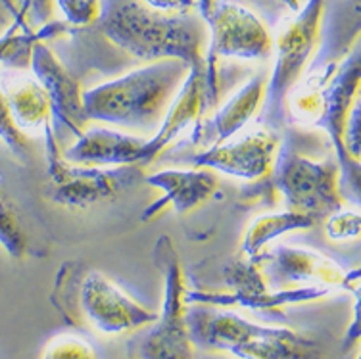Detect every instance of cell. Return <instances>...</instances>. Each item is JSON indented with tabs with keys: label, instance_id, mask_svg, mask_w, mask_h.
Segmentation results:
<instances>
[{
	"label": "cell",
	"instance_id": "1",
	"mask_svg": "<svg viewBox=\"0 0 361 359\" xmlns=\"http://www.w3.org/2000/svg\"><path fill=\"white\" fill-rule=\"evenodd\" d=\"M360 87L361 50L360 42H355L354 50H348L342 58L312 66L286 100V123L325 131L341 164L342 177L354 185L355 193L360 188V166L348 159L342 135L350 111L360 102Z\"/></svg>",
	"mask_w": 361,
	"mask_h": 359
},
{
	"label": "cell",
	"instance_id": "2",
	"mask_svg": "<svg viewBox=\"0 0 361 359\" xmlns=\"http://www.w3.org/2000/svg\"><path fill=\"white\" fill-rule=\"evenodd\" d=\"M187 73V66L177 60L145 63L126 75L85 89V114L89 121L121 131H156Z\"/></svg>",
	"mask_w": 361,
	"mask_h": 359
},
{
	"label": "cell",
	"instance_id": "3",
	"mask_svg": "<svg viewBox=\"0 0 361 359\" xmlns=\"http://www.w3.org/2000/svg\"><path fill=\"white\" fill-rule=\"evenodd\" d=\"M106 39L140 62L177 60L206 68L208 29L190 14H161L140 2H123L100 20Z\"/></svg>",
	"mask_w": 361,
	"mask_h": 359
},
{
	"label": "cell",
	"instance_id": "4",
	"mask_svg": "<svg viewBox=\"0 0 361 359\" xmlns=\"http://www.w3.org/2000/svg\"><path fill=\"white\" fill-rule=\"evenodd\" d=\"M52 304L71 325L102 336L142 331L158 317V311L137 302L110 276L77 262L62 265L54 281Z\"/></svg>",
	"mask_w": 361,
	"mask_h": 359
},
{
	"label": "cell",
	"instance_id": "5",
	"mask_svg": "<svg viewBox=\"0 0 361 359\" xmlns=\"http://www.w3.org/2000/svg\"><path fill=\"white\" fill-rule=\"evenodd\" d=\"M188 329L196 348L235 359H319L315 340L288 327L262 325L227 308L188 304Z\"/></svg>",
	"mask_w": 361,
	"mask_h": 359
},
{
	"label": "cell",
	"instance_id": "6",
	"mask_svg": "<svg viewBox=\"0 0 361 359\" xmlns=\"http://www.w3.org/2000/svg\"><path fill=\"white\" fill-rule=\"evenodd\" d=\"M294 18L286 20L273 37L275 66L265 81L264 108L259 121L269 131H283L286 127V100L313 66L321 42V29L325 20V0H307Z\"/></svg>",
	"mask_w": 361,
	"mask_h": 359
},
{
	"label": "cell",
	"instance_id": "7",
	"mask_svg": "<svg viewBox=\"0 0 361 359\" xmlns=\"http://www.w3.org/2000/svg\"><path fill=\"white\" fill-rule=\"evenodd\" d=\"M152 260L164 279V302L145 339L139 340L137 355L139 359H196L187 319V276L171 236L164 235L156 241Z\"/></svg>",
	"mask_w": 361,
	"mask_h": 359
},
{
	"label": "cell",
	"instance_id": "8",
	"mask_svg": "<svg viewBox=\"0 0 361 359\" xmlns=\"http://www.w3.org/2000/svg\"><path fill=\"white\" fill-rule=\"evenodd\" d=\"M271 188L285 202L286 209L325 219L346 206L342 196V169L338 159L310 158L288 142H281L269 173Z\"/></svg>",
	"mask_w": 361,
	"mask_h": 359
},
{
	"label": "cell",
	"instance_id": "9",
	"mask_svg": "<svg viewBox=\"0 0 361 359\" xmlns=\"http://www.w3.org/2000/svg\"><path fill=\"white\" fill-rule=\"evenodd\" d=\"M47 154V196L52 204L73 209L97 206L114 200L140 177L139 166H119L106 169L97 166H79L62 158L52 127L42 133Z\"/></svg>",
	"mask_w": 361,
	"mask_h": 359
},
{
	"label": "cell",
	"instance_id": "10",
	"mask_svg": "<svg viewBox=\"0 0 361 359\" xmlns=\"http://www.w3.org/2000/svg\"><path fill=\"white\" fill-rule=\"evenodd\" d=\"M206 29L208 42L204 81L209 108H214L221 92L219 60H264L273 52V35L252 10L235 2H219L206 21Z\"/></svg>",
	"mask_w": 361,
	"mask_h": 359
},
{
	"label": "cell",
	"instance_id": "11",
	"mask_svg": "<svg viewBox=\"0 0 361 359\" xmlns=\"http://www.w3.org/2000/svg\"><path fill=\"white\" fill-rule=\"evenodd\" d=\"M250 260L257 263L265 284L273 291L321 286L334 292H360V269L346 271L325 254L304 246H269Z\"/></svg>",
	"mask_w": 361,
	"mask_h": 359
},
{
	"label": "cell",
	"instance_id": "12",
	"mask_svg": "<svg viewBox=\"0 0 361 359\" xmlns=\"http://www.w3.org/2000/svg\"><path fill=\"white\" fill-rule=\"evenodd\" d=\"M29 66L33 69V77L49 95L52 111L50 127L58 145L62 146L63 140H75L90 123L83 106L85 89L44 41L33 42Z\"/></svg>",
	"mask_w": 361,
	"mask_h": 359
},
{
	"label": "cell",
	"instance_id": "13",
	"mask_svg": "<svg viewBox=\"0 0 361 359\" xmlns=\"http://www.w3.org/2000/svg\"><path fill=\"white\" fill-rule=\"evenodd\" d=\"M279 146V133L264 127L243 137L229 138L221 145L206 146L204 150L196 152L190 162L195 167H204L236 179L259 181L269 177Z\"/></svg>",
	"mask_w": 361,
	"mask_h": 359
},
{
	"label": "cell",
	"instance_id": "14",
	"mask_svg": "<svg viewBox=\"0 0 361 359\" xmlns=\"http://www.w3.org/2000/svg\"><path fill=\"white\" fill-rule=\"evenodd\" d=\"M208 110L209 102L206 95L204 69L188 68L187 77L169 104L160 127L154 131L152 137L146 138L140 148L139 166H148L154 159L160 158L183 133L200 123L202 116Z\"/></svg>",
	"mask_w": 361,
	"mask_h": 359
},
{
	"label": "cell",
	"instance_id": "15",
	"mask_svg": "<svg viewBox=\"0 0 361 359\" xmlns=\"http://www.w3.org/2000/svg\"><path fill=\"white\" fill-rule=\"evenodd\" d=\"M146 185L161 190V196L154 200L140 215L142 221H150L169 207L175 214H188L214 198L219 188L216 171L204 167L192 169H161L145 177Z\"/></svg>",
	"mask_w": 361,
	"mask_h": 359
},
{
	"label": "cell",
	"instance_id": "16",
	"mask_svg": "<svg viewBox=\"0 0 361 359\" xmlns=\"http://www.w3.org/2000/svg\"><path fill=\"white\" fill-rule=\"evenodd\" d=\"M146 138L121 129L87 127L71 145L63 146L62 158L79 166H139L140 148Z\"/></svg>",
	"mask_w": 361,
	"mask_h": 359
},
{
	"label": "cell",
	"instance_id": "17",
	"mask_svg": "<svg viewBox=\"0 0 361 359\" xmlns=\"http://www.w3.org/2000/svg\"><path fill=\"white\" fill-rule=\"evenodd\" d=\"M264 100L265 79L262 75L252 77L208 121H200L196 125L192 142L204 145L206 148L236 137L262 111Z\"/></svg>",
	"mask_w": 361,
	"mask_h": 359
},
{
	"label": "cell",
	"instance_id": "18",
	"mask_svg": "<svg viewBox=\"0 0 361 359\" xmlns=\"http://www.w3.org/2000/svg\"><path fill=\"white\" fill-rule=\"evenodd\" d=\"M0 87L16 123L25 133H44L50 127V100L47 90L33 75L6 73L0 77Z\"/></svg>",
	"mask_w": 361,
	"mask_h": 359
},
{
	"label": "cell",
	"instance_id": "19",
	"mask_svg": "<svg viewBox=\"0 0 361 359\" xmlns=\"http://www.w3.org/2000/svg\"><path fill=\"white\" fill-rule=\"evenodd\" d=\"M319 223L313 215L294 212V209H281V212H271V214L257 215L256 219L248 223L243 236V256L256 257L265 248L273 246V242L281 236L307 231Z\"/></svg>",
	"mask_w": 361,
	"mask_h": 359
},
{
	"label": "cell",
	"instance_id": "20",
	"mask_svg": "<svg viewBox=\"0 0 361 359\" xmlns=\"http://www.w3.org/2000/svg\"><path fill=\"white\" fill-rule=\"evenodd\" d=\"M63 31H66V23H56V21H50L47 25H42L41 29L29 28L27 21L23 20L20 14H16L14 23L4 31V35H0V63L6 62L20 66L16 62L18 56H23L29 60L33 42L47 41V39H52Z\"/></svg>",
	"mask_w": 361,
	"mask_h": 359
},
{
	"label": "cell",
	"instance_id": "21",
	"mask_svg": "<svg viewBox=\"0 0 361 359\" xmlns=\"http://www.w3.org/2000/svg\"><path fill=\"white\" fill-rule=\"evenodd\" d=\"M0 246L14 260L25 257L29 248L27 233L21 227L18 212L2 194H0Z\"/></svg>",
	"mask_w": 361,
	"mask_h": 359
},
{
	"label": "cell",
	"instance_id": "22",
	"mask_svg": "<svg viewBox=\"0 0 361 359\" xmlns=\"http://www.w3.org/2000/svg\"><path fill=\"white\" fill-rule=\"evenodd\" d=\"M325 235L331 241H357L361 235V215L357 207H341L338 212L326 215L323 219Z\"/></svg>",
	"mask_w": 361,
	"mask_h": 359
},
{
	"label": "cell",
	"instance_id": "23",
	"mask_svg": "<svg viewBox=\"0 0 361 359\" xmlns=\"http://www.w3.org/2000/svg\"><path fill=\"white\" fill-rule=\"evenodd\" d=\"M41 359H98L94 348L75 334H58L47 342Z\"/></svg>",
	"mask_w": 361,
	"mask_h": 359
},
{
	"label": "cell",
	"instance_id": "24",
	"mask_svg": "<svg viewBox=\"0 0 361 359\" xmlns=\"http://www.w3.org/2000/svg\"><path fill=\"white\" fill-rule=\"evenodd\" d=\"M0 140L8 146V150L14 156H18L20 159H29L31 148H29L27 135L16 123L2 87H0Z\"/></svg>",
	"mask_w": 361,
	"mask_h": 359
},
{
	"label": "cell",
	"instance_id": "25",
	"mask_svg": "<svg viewBox=\"0 0 361 359\" xmlns=\"http://www.w3.org/2000/svg\"><path fill=\"white\" fill-rule=\"evenodd\" d=\"M56 6L71 28H85L100 20L102 8L100 0H56Z\"/></svg>",
	"mask_w": 361,
	"mask_h": 359
},
{
	"label": "cell",
	"instance_id": "26",
	"mask_svg": "<svg viewBox=\"0 0 361 359\" xmlns=\"http://www.w3.org/2000/svg\"><path fill=\"white\" fill-rule=\"evenodd\" d=\"M342 146L346 152L348 159L360 166L361 164V108L360 102L355 104L350 116H348L344 135H342Z\"/></svg>",
	"mask_w": 361,
	"mask_h": 359
},
{
	"label": "cell",
	"instance_id": "27",
	"mask_svg": "<svg viewBox=\"0 0 361 359\" xmlns=\"http://www.w3.org/2000/svg\"><path fill=\"white\" fill-rule=\"evenodd\" d=\"M56 0H23L18 14L27 21L29 28L41 29L54 18Z\"/></svg>",
	"mask_w": 361,
	"mask_h": 359
},
{
	"label": "cell",
	"instance_id": "28",
	"mask_svg": "<svg viewBox=\"0 0 361 359\" xmlns=\"http://www.w3.org/2000/svg\"><path fill=\"white\" fill-rule=\"evenodd\" d=\"M140 4L161 14H192L196 10L195 0H140Z\"/></svg>",
	"mask_w": 361,
	"mask_h": 359
},
{
	"label": "cell",
	"instance_id": "29",
	"mask_svg": "<svg viewBox=\"0 0 361 359\" xmlns=\"http://www.w3.org/2000/svg\"><path fill=\"white\" fill-rule=\"evenodd\" d=\"M360 342V294H355V305H354V321L352 327L346 331V339H344V350H348L352 344Z\"/></svg>",
	"mask_w": 361,
	"mask_h": 359
},
{
	"label": "cell",
	"instance_id": "30",
	"mask_svg": "<svg viewBox=\"0 0 361 359\" xmlns=\"http://www.w3.org/2000/svg\"><path fill=\"white\" fill-rule=\"evenodd\" d=\"M195 4H196V12H198L200 20L204 21V25H206V21L212 18L214 10H216V6L219 4V0H195Z\"/></svg>",
	"mask_w": 361,
	"mask_h": 359
},
{
	"label": "cell",
	"instance_id": "31",
	"mask_svg": "<svg viewBox=\"0 0 361 359\" xmlns=\"http://www.w3.org/2000/svg\"><path fill=\"white\" fill-rule=\"evenodd\" d=\"M286 6L290 8L292 12H296V10H300V6H302V2L300 0H283Z\"/></svg>",
	"mask_w": 361,
	"mask_h": 359
}]
</instances>
